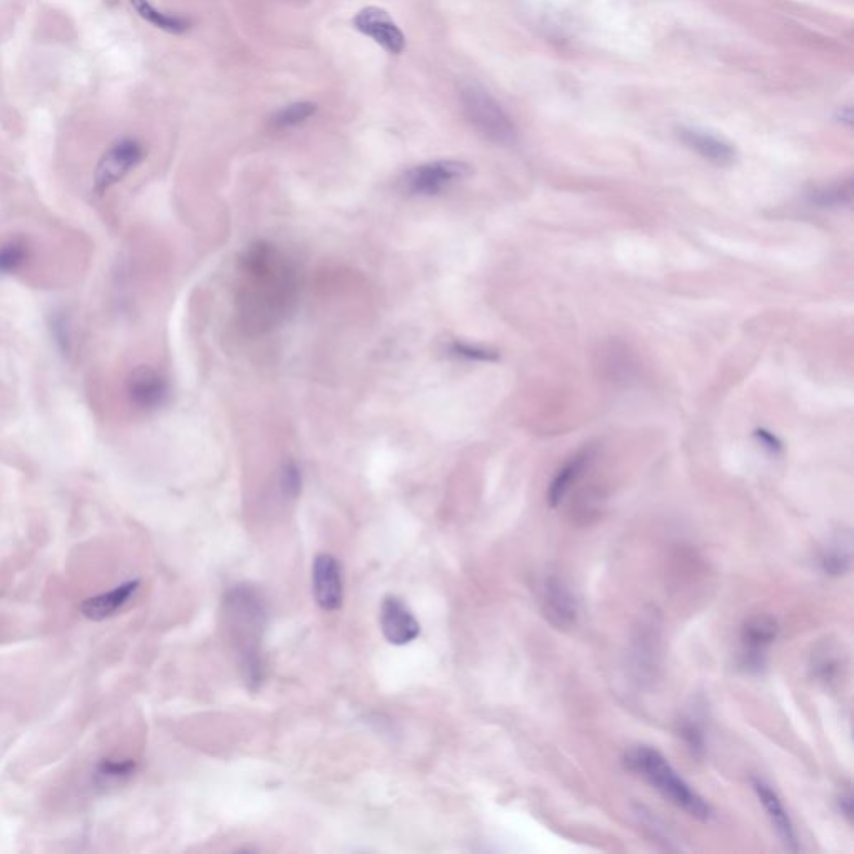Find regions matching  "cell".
Returning <instances> with one entry per match:
<instances>
[{"label":"cell","instance_id":"23","mask_svg":"<svg viewBox=\"0 0 854 854\" xmlns=\"http://www.w3.org/2000/svg\"><path fill=\"white\" fill-rule=\"evenodd\" d=\"M836 651H833V648H824L821 653H816L813 656V674L814 678L819 679V681H823V683H829V681H833L836 676L839 674V668H841V661H839L838 656H836Z\"/></svg>","mask_w":854,"mask_h":854},{"label":"cell","instance_id":"6","mask_svg":"<svg viewBox=\"0 0 854 854\" xmlns=\"http://www.w3.org/2000/svg\"><path fill=\"white\" fill-rule=\"evenodd\" d=\"M146 157V151L141 142L131 137H124L114 142L97 162L94 171V191L104 196L112 187L124 181Z\"/></svg>","mask_w":854,"mask_h":854},{"label":"cell","instance_id":"9","mask_svg":"<svg viewBox=\"0 0 854 854\" xmlns=\"http://www.w3.org/2000/svg\"><path fill=\"white\" fill-rule=\"evenodd\" d=\"M312 586L316 603L324 611H337L341 608L344 599L341 566L331 554H319L314 559Z\"/></svg>","mask_w":854,"mask_h":854},{"label":"cell","instance_id":"1","mask_svg":"<svg viewBox=\"0 0 854 854\" xmlns=\"http://www.w3.org/2000/svg\"><path fill=\"white\" fill-rule=\"evenodd\" d=\"M239 314L249 329L267 331L281 324L296 304L297 277L279 249L256 242L241 259Z\"/></svg>","mask_w":854,"mask_h":854},{"label":"cell","instance_id":"28","mask_svg":"<svg viewBox=\"0 0 854 854\" xmlns=\"http://www.w3.org/2000/svg\"><path fill=\"white\" fill-rule=\"evenodd\" d=\"M838 804L841 814L851 823V819H853V796H851L849 789L841 793V796L838 798Z\"/></svg>","mask_w":854,"mask_h":854},{"label":"cell","instance_id":"15","mask_svg":"<svg viewBox=\"0 0 854 854\" xmlns=\"http://www.w3.org/2000/svg\"><path fill=\"white\" fill-rule=\"evenodd\" d=\"M679 139L716 166H731L736 161V149L721 137L699 129H681Z\"/></svg>","mask_w":854,"mask_h":854},{"label":"cell","instance_id":"25","mask_svg":"<svg viewBox=\"0 0 854 854\" xmlns=\"http://www.w3.org/2000/svg\"><path fill=\"white\" fill-rule=\"evenodd\" d=\"M449 352L453 356L463 357V359H469V361H496L498 359V352L461 341L453 342L449 346Z\"/></svg>","mask_w":854,"mask_h":854},{"label":"cell","instance_id":"19","mask_svg":"<svg viewBox=\"0 0 854 854\" xmlns=\"http://www.w3.org/2000/svg\"><path fill=\"white\" fill-rule=\"evenodd\" d=\"M316 112V104L296 102V104H291V106H286L281 111H277L272 117L271 124L277 131L292 129V127L301 126L304 122L309 121Z\"/></svg>","mask_w":854,"mask_h":854},{"label":"cell","instance_id":"3","mask_svg":"<svg viewBox=\"0 0 854 854\" xmlns=\"http://www.w3.org/2000/svg\"><path fill=\"white\" fill-rule=\"evenodd\" d=\"M226 608L232 628L241 634L244 669L249 678L257 681L262 669L259 661V633L264 621L262 603L249 589L237 588L227 596Z\"/></svg>","mask_w":854,"mask_h":854},{"label":"cell","instance_id":"8","mask_svg":"<svg viewBox=\"0 0 854 854\" xmlns=\"http://www.w3.org/2000/svg\"><path fill=\"white\" fill-rule=\"evenodd\" d=\"M354 27L364 36L371 37L384 51L399 56L406 49V37L389 12L381 7H366L354 17Z\"/></svg>","mask_w":854,"mask_h":854},{"label":"cell","instance_id":"24","mask_svg":"<svg viewBox=\"0 0 854 854\" xmlns=\"http://www.w3.org/2000/svg\"><path fill=\"white\" fill-rule=\"evenodd\" d=\"M679 736L684 739V743L688 746L689 751L694 756H703L706 743H704V731L694 719H686L681 724Z\"/></svg>","mask_w":854,"mask_h":854},{"label":"cell","instance_id":"12","mask_svg":"<svg viewBox=\"0 0 854 854\" xmlns=\"http://www.w3.org/2000/svg\"><path fill=\"white\" fill-rule=\"evenodd\" d=\"M543 611L546 618L558 629L573 628L578 621V601L561 579H546L543 588Z\"/></svg>","mask_w":854,"mask_h":854},{"label":"cell","instance_id":"4","mask_svg":"<svg viewBox=\"0 0 854 854\" xmlns=\"http://www.w3.org/2000/svg\"><path fill=\"white\" fill-rule=\"evenodd\" d=\"M464 114L476 131L496 144H511L516 139V129L503 107L479 86L464 87L461 94Z\"/></svg>","mask_w":854,"mask_h":854},{"label":"cell","instance_id":"14","mask_svg":"<svg viewBox=\"0 0 854 854\" xmlns=\"http://www.w3.org/2000/svg\"><path fill=\"white\" fill-rule=\"evenodd\" d=\"M139 588H141V581H137V579L127 581L109 593L97 594V596L87 598L86 601H82L79 609H81L84 618L94 621V623H101V621L116 616L124 606H127L129 601L136 596Z\"/></svg>","mask_w":854,"mask_h":854},{"label":"cell","instance_id":"13","mask_svg":"<svg viewBox=\"0 0 854 854\" xmlns=\"http://www.w3.org/2000/svg\"><path fill=\"white\" fill-rule=\"evenodd\" d=\"M753 789L754 793L758 794L759 801L763 804L764 811L768 813L769 821L773 824L774 831L778 833L784 846L789 851L798 853V834L778 793L768 783H764L763 779H753Z\"/></svg>","mask_w":854,"mask_h":854},{"label":"cell","instance_id":"16","mask_svg":"<svg viewBox=\"0 0 854 854\" xmlns=\"http://www.w3.org/2000/svg\"><path fill=\"white\" fill-rule=\"evenodd\" d=\"M591 458H593V449L584 448L564 464L549 488L548 501L551 508H558L564 496L569 493V489L573 488V484L581 478Z\"/></svg>","mask_w":854,"mask_h":854},{"label":"cell","instance_id":"21","mask_svg":"<svg viewBox=\"0 0 854 854\" xmlns=\"http://www.w3.org/2000/svg\"><path fill=\"white\" fill-rule=\"evenodd\" d=\"M27 259V246L21 241H9L0 246V276H9L21 269Z\"/></svg>","mask_w":854,"mask_h":854},{"label":"cell","instance_id":"26","mask_svg":"<svg viewBox=\"0 0 854 854\" xmlns=\"http://www.w3.org/2000/svg\"><path fill=\"white\" fill-rule=\"evenodd\" d=\"M301 471L297 468L296 463H287L284 468H282L281 473V488L284 491L286 496L289 498H296L299 491H301Z\"/></svg>","mask_w":854,"mask_h":854},{"label":"cell","instance_id":"5","mask_svg":"<svg viewBox=\"0 0 854 854\" xmlns=\"http://www.w3.org/2000/svg\"><path fill=\"white\" fill-rule=\"evenodd\" d=\"M471 176V166L461 161H433L412 167L401 177L402 191L409 196H438Z\"/></svg>","mask_w":854,"mask_h":854},{"label":"cell","instance_id":"2","mask_svg":"<svg viewBox=\"0 0 854 854\" xmlns=\"http://www.w3.org/2000/svg\"><path fill=\"white\" fill-rule=\"evenodd\" d=\"M624 764L629 771L638 774L644 781H648L658 793L663 794L669 803L683 809L691 818L711 823L713 821L714 809L701 794L696 793L668 763L663 754L649 746H638L629 749L624 754Z\"/></svg>","mask_w":854,"mask_h":854},{"label":"cell","instance_id":"7","mask_svg":"<svg viewBox=\"0 0 854 854\" xmlns=\"http://www.w3.org/2000/svg\"><path fill=\"white\" fill-rule=\"evenodd\" d=\"M126 392L132 406L139 411L151 412L161 409L169 399V381L156 367L137 366L127 377Z\"/></svg>","mask_w":854,"mask_h":854},{"label":"cell","instance_id":"11","mask_svg":"<svg viewBox=\"0 0 854 854\" xmlns=\"http://www.w3.org/2000/svg\"><path fill=\"white\" fill-rule=\"evenodd\" d=\"M778 631L776 619L768 614H756L744 623L741 639L744 646V661L749 669L763 668L766 648L776 639Z\"/></svg>","mask_w":854,"mask_h":854},{"label":"cell","instance_id":"22","mask_svg":"<svg viewBox=\"0 0 854 854\" xmlns=\"http://www.w3.org/2000/svg\"><path fill=\"white\" fill-rule=\"evenodd\" d=\"M134 771H136V763L132 759H122V761L106 759L97 766L96 776L102 783H117V781L131 778Z\"/></svg>","mask_w":854,"mask_h":854},{"label":"cell","instance_id":"17","mask_svg":"<svg viewBox=\"0 0 854 854\" xmlns=\"http://www.w3.org/2000/svg\"><path fill=\"white\" fill-rule=\"evenodd\" d=\"M851 554H853L851 536L848 533L838 534L821 549L818 559L819 568L826 576H833V578L844 576L851 569V559H853Z\"/></svg>","mask_w":854,"mask_h":854},{"label":"cell","instance_id":"27","mask_svg":"<svg viewBox=\"0 0 854 854\" xmlns=\"http://www.w3.org/2000/svg\"><path fill=\"white\" fill-rule=\"evenodd\" d=\"M754 436H756V439L761 443V446H763L766 451H769V453L778 454L783 451V444H781V441H779L773 433L766 431V429H758V431L754 433Z\"/></svg>","mask_w":854,"mask_h":854},{"label":"cell","instance_id":"18","mask_svg":"<svg viewBox=\"0 0 854 854\" xmlns=\"http://www.w3.org/2000/svg\"><path fill=\"white\" fill-rule=\"evenodd\" d=\"M131 6L139 14V17L149 22L151 26L161 29V31L169 32V34H184L191 29L192 24L189 19L159 11L157 7L152 6L149 0H131Z\"/></svg>","mask_w":854,"mask_h":854},{"label":"cell","instance_id":"10","mask_svg":"<svg viewBox=\"0 0 854 854\" xmlns=\"http://www.w3.org/2000/svg\"><path fill=\"white\" fill-rule=\"evenodd\" d=\"M381 629L387 641L404 646L421 634V626L411 609L396 596H387L381 604Z\"/></svg>","mask_w":854,"mask_h":854},{"label":"cell","instance_id":"20","mask_svg":"<svg viewBox=\"0 0 854 854\" xmlns=\"http://www.w3.org/2000/svg\"><path fill=\"white\" fill-rule=\"evenodd\" d=\"M853 199V184H838V186L823 187L809 194V201L819 207L849 206Z\"/></svg>","mask_w":854,"mask_h":854}]
</instances>
